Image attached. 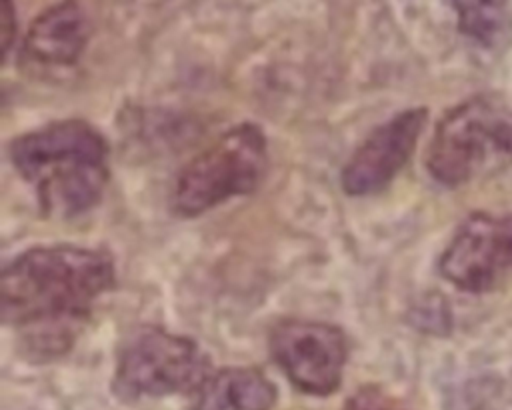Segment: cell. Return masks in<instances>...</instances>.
<instances>
[{"label":"cell","mask_w":512,"mask_h":410,"mask_svg":"<svg viewBox=\"0 0 512 410\" xmlns=\"http://www.w3.org/2000/svg\"><path fill=\"white\" fill-rule=\"evenodd\" d=\"M112 286L114 264L106 254L72 244L38 246L2 272V320L24 332L32 352L56 356Z\"/></svg>","instance_id":"1"},{"label":"cell","mask_w":512,"mask_h":410,"mask_svg":"<svg viewBox=\"0 0 512 410\" xmlns=\"http://www.w3.org/2000/svg\"><path fill=\"white\" fill-rule=\"evenodd\" d=\"M10 160L40 208L60 218L96 206L110 176L108 146L84 120H58L26 132L12 142Z\"/></svg>","instance_id":"2"},{"label":"cell","mask_w":512,"mask_h":410,"mask_svg":"<svg viewBox=\"0 0 512 410\" xmlns=\"http://www.w3.org/2000/svg\"><path fill=\"white\" fill-rule=\"evenodd\" d=\"M512 162V116L488 98L474 96L450 108L436 124L426 168L442 186L456 188Z\"/></svg>","instance_id":"3"},{"label":"cell","mask_w":512,"mask_h":410,"mask_svg":"<svg viewBox=\"0 0 512 410\" xmlns=\"http://www.w3.org/2000/svg\"><path fill=\"white\" fill-rule=\"evenodd\" d=\"M266 136L256 124H240L196 154L178 174L172 208L180 216H198L232 196L258 188L266 174Z\"/></svg>","instance_id":"4"},{"label":"cell","mask_w":512,"mask_h":410,"mask_svg":"<svg viewBox=\"0 0 512 410\" xmlns=\"http://www.w3.org/2000/svg\"><path fill=\"white\" fill-rule=\"evenodd\" d=\"M208 370L210 362L194 340L148 326L122 344L114 390L126 400L196 392L210 376Z\"/></svg>","instance_id":"5"},{"label":"cell","mask_w":512,"mask_h":410,"mask_svg":"<svg viewBox=\"0 0 512 410\" xmlns=\"http://www.w3.org/2000/svg\"><path fill=\"white\" fill-rule=\"evenodd\" d=\"M270 352L298 390L328 396L342 382L348 342L332 324L286 320L272 330Z\"/></svg>","instance_id":"6"},{"label":"cell","mask_w":512,"mask_h":410,"mask_svg":"<svg viewBox=\"0 0 512 410\" xmlns=\"http://www.w3.org/2000/svg\"><path fill=\"white\" fill-rule=\"evenodd\" d=\"M510 270L512 214H470L440 256L442 276L466 292H486Z\"/></svg>","instance_id":"7"},{"label":"cell","mask_w":512,"mask_h":410,"mask_svg":"<svg viewBox=\"0 0 512 410\" xmlns=\"http://www.w3.org/2000/svg\"><path fill=\"white\" fill-rule=\"evenodd\" d=\"M426 124L424 108L404 110L376 126L342 170V188L350 196L384 190L412 156Z\"/></svg>","instance_id":"8"},{"label":"cell","mask_w":512,"mask_h":410,"mask_svg":"<svg viewBox=\"0 0 512 410\" xmlns=\"http://www.w3.org/2000/svg\"><path fill=\"white\" fill-rule=\"evenodd\" d=\"M90 40V20L78 0H60L30 24L22 60L36 68L74 66Z\"/></svg>","instance_id":"9"},{"label":"cell","mask_w":512,"mask_h":410,"mask_svg":"<svg viewBox=\"0 0 512 410\" xmlns=\"http://www.w3.org/2000/svg\"><path fill=\"white\" fill-rule=\"evenodd\" d=\"M274 384L256 368L212 372L196 390L192 410H272Z\"/></svg>","instance_id":"10"},{"label":"cell","mask_w":512,"mask_h":410,"mask_svg":"<svg viewBox=\"0 0 512 410\" xmlns=\"http://www.w3.org/2000/svg\"><path fill=\"white\" fill-rule=\"evenodd\" d=\"M458 30L486 50H500L512 38V0H452Z\"/></svg>","instance_id":"11"},{"label":"cell","mask_w":512,"mask_h":410,"mask_svg":"<svg viewBox=\"0 0 512 410\" xmlns=\"http://www.w3.org/2000/svg\"><path fill=\"white\" fill-rule=\"evenodd\" d=\"M344 410H402L390 396L378 388H362L348 402Z\"/></svg>","instance_id":"12"},{"label":"cell","mask_w":512,"mask_h":410,"mask_svg":"<svg viewBox=\"0 0 512 410\" xmlns=\"http://www.w3.org/2000/svg\"><path fill=\"white\" fill-rule=\"evenodd\" d=\"M16 32V14L12 0H2V48L4 54H8L12 38Z\"/></svg>","instance_id":"13"}]
</instances>
